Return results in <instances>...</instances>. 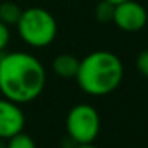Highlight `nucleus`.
Wrapping results in <instances>:
<instances>
[{
  "label": "nucleus",
  "instance_id": "7",
  "mask_svg": "<svg viewBox=\"0 0 148 148\" xmlns=\"http://www.w3.org/2000/svg\"><path fill=\"white\" fill-rule=\"evenodd\" d=\"M80 65V59H77L73 54H59L53 59L51 69L58 77L61 78H75Z\"/></svg>",
  "mask_w": 148,
  "mask_h": 148
},
{
  "label": "nucleus",
  "instance_id": "11",
  "mask_svg": "<svg viewBox=\"0 0 148 148\" xmlns=\"http://www.w3.org/2000/svg\"><path fill=\"white\" fill-rule=\"evenodd\" d=\"M135 67H137V70L140 72L145 78H148V49H143V51H140L137 54Z\"/></svg>",
  "mask_w": 148,
  "mask_h": 148
},
{
  "label": "nucleus",
  "instance_id": "6",
  "mask_svg": "<svg viewBox=\"0 0 148 148\" xmlns=\"http://www.w3.org/2000/svg\"><path fill=\"white\" fill-rule=\"evenodd\" d=\"M26 118L19 103L0 97V138H10L23 132Z\"/></svg>",
  "mask_w": 148,
  "mask_h": 148
},
{
  "label": "nucleus",
  "instance_id": "12",
  "mask_svg": "<svg viewBox=\"0 0 148 148\" xmlns=\"http://www.w3.org/2000/svg\"><path fill=\"white\" fill-rule=\"evenodd\" d=\"M8 43H10V30H8L7 24L0 21V53L7 48Z\"/></svg>",
  "mask_w": 148,
  "mask_h": 148
},
{
  "label": "nucleus",
  "instance_id": "13",
  "mask_svg": "<svg viewBox=\"0 0 148 148\" xmlns=\"http://www.w3.org/2000/svg\"><path fill=\"white\" fill-rule=\"evenodd\" d=\"M75 148H99V147H96L94 143H81V145H77Z\"/></svg>",
  "mask_w": 148,
  "mask_h": 148
},
{
  "label": "nucleus",
  "instance_id": "4",
  "mask_svg": "<svg viewBox=\"0 0 148 148\" xmlns=\"http://www.w3.org/2000/svg\"><path fill=\"white\" fill-rule=\"evenodd\" d=\"M67 134L77 145L94 143L100 131V116L89 103H78L67 113Z\"/></svg>",
  "mask_w": 148,
  "mask_h": 148
},
{
  "label": "nucleus",
  "instance_id": "1",
  "mask_svg": "<svg viewBox=\"0 0 148 148\" xmlns=\"http://www.w3.org/2000/svg\"><path fill=\"white\" fill-rule=\"evenodd\" d=\"M46 84L43 64L26 51H14L0 56V92L16 103L35 100Z\"/></svg>",
  "mask_w": 148,
  "mask_h": 148
},
{
  "label": "nucleus",
  "instance_id": "15",
  "mask_svg": "<svg viewBox=\"0 0 148 148\" xmlns=\"http://www.w3.org/2000/svg\"><path fill=\"white\" fill-rule=\"evenodd\" d=\"M0 148H5V145H3V143H2V142H0Z\"/></svg>",
  "mask_w": 148,
  "mask_h": 148
},
{
  "label": "nucleus",
  "instance_id": "8",
  "mask_svg": "<svg viewBox=\"0 0 148 148\" xmlns=\"http://www.w3.org/2000/svg\"><path fill=\"white\" fill-rule=\"evenodd\" d=\"M21 13H23V10L13 2L0 3V21L7 26H16V23L21 18Z\"/></svg>",
  "mask_w": 148,
  "mask_h": 148
},
{
  "label": "nucleus",
  "instance_id": "14",
  "mask_svg": "<svg viewBox=\"0 0 148 148\" xmlns=\"http://www.w3.org/2000/svg\"><path fill=\"white\" fill-rule=\"evenodd\" d=\"M107 2H110V3H113V5H118V3H121V2H124V0H107Z\"/></svg>",
  "mask_w": 148,
  "mask_h": 148
},
{
  "label": "nucleus",
  "instance_id": "10",
  "mask_svg": "<svg viewBox=\"0 0 148 148\" xmlns=\"http://www.w3.org/2000/svg\"><path fill=\"white\" fill-rule=\"evenodd\" d=\"M5 148H37V147L30 135L24 134V132H19V134L8 138V143Z\"/></svg>",
  "mask_w": 148,
  "mask_h": 148
},
{
  "label": "nucleus",
  "instance_id": "9",
  "mask_svg": "<svg viewBox=\"0 0 148 148\" xmlns=\"http://www.w3.org/2000/svg\"><path fill=\"white\" fill-rule=\"evenodd\" d=\"M113 11H115V5L107 2V0H100L96 5L94 10V16L99 23H112L113 19Z\"/></svg>",
  "mask_w": 148,
  "mask_h": 148
},
{
  "label": "nucleus",
  "instance_id": "2",
  "mask_svg": "<svg viewBox=\"0 0 148 148\" xmlns=\"http://www.w3.org/2000/svg\"><path fill=\"white\" fill-rule=\"evenodd\" d=\"M124 77L123 62L112 51H94L80 61L77 72L78 86L89 96H107L121 84Z\"/></svg>",
  "mask_w": 148,
  "mask_h": 148
},
{
  "label": "nucleus",
  "instance_id": "5",
  "mask_svg": "<svg viewBox=\"0 0 148 148\" xmlns=\"http://www.w3.org/2000/svg\"><path fill=\"white\" fill-rule=\"evenodd\" d=\"M148 13L145 7L135 0H124L115 5L113 19L115 26L124 32H138L147 26Z\"/></svg>",
  "mask_w": 148,
  "mask_h": 148
},
{
  "label": "nucleus",
  "instance_id": "3",
  "mask_svg": "<svg viewBox=\"0 0 148 148\" xmlns=\"http://www.w3.org/2000/svg\"><path fill=\"white\" fill-rule=\"evenodd\" d=\"M21 40L30 48H45L54 42L58 35V23L48 10L30 7L23 10L16 23Z\"/></svg>",
  "mask_w": 148,
  "mask_h": 148
}]
</instances>
